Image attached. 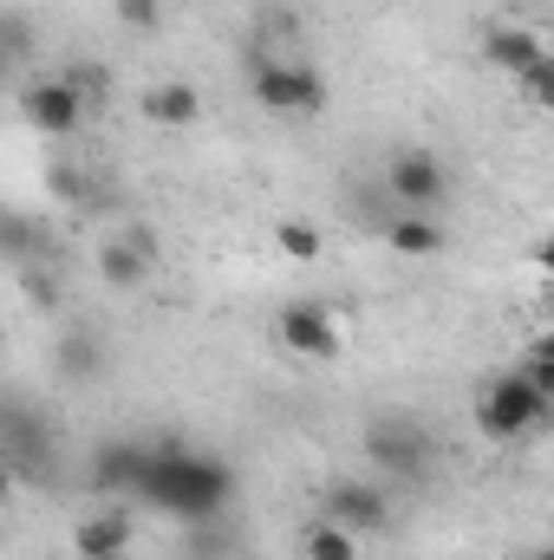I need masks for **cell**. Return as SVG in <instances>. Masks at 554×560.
Wrapping results in <instances>:
<instances>
[{
	"label": "cell",
	"instance_id": "8992f818",
	"mask_svg": "<svg viewBox=\"0 0 554 560\" xmlns=\"http://www.w3.org/2000/svg\"><path fill=\"white\" fill-rule=\"evenodd\" d=\"M385 189H392L399 209H424L430 215L450 196V163L437 150H424V143H405V150L385 156Z\"/></svg>",
	"mask_w": 554,
	"mask_h": 560
},
{
	"label": "cell",
	"instance_id": "ac0fdd59",
	"mask_svg": "<svg viewBox=\"0 0 554 560\" xmlns=\"http://www.w3.org/2000/svg\"><path fill=\"white\" fill-rule=\"evenodd\" d=\"M275 248L287 255V261H320V248H326V242H320V229H313V222H280Z\"/></svg>",
	"mask_w": 554,
	"mask_h": 560
},
{
	"label": "cell",
	"instance_id": "cb8c5ba5",
	"mask_svg": "<svg viewBox=\"0 0 554 560\" xmlns=\"http://www.w3.org/2000/svg\"><path fill=\"white\" fill-rule=\"evenodd\" d=\"M7 72H13V59H7V46H0V85H7Z\"/></svg>",
	"mask_w": 554,
	"mask_h": 560
},
{
	"label": "cell",
	"instance_id": "603a6c76",
	"mask_svg": "<svg viewBox=\"0 0 554 560\" xmlns=\"http://www.w3.org/2000/svg\"><path fill=\"white\" fill-rule=\"evenodd\" d=\"M13 489H20V482H13V469H7V463H0V509H7V502H13Z\"/></svg>",
	"mask_w": 554,
	"mask_h": 560
},
{
	"label": "cell",
	"instance_id": "277c9868",
	"mask_svg": "<svg viewBox=\"0 0 554 560\" xmlns=\"http://www.w3.org/2000/svg\"><path fill=\"white\" fill-rule=\"evenodd\" d=\"M549 423V398L522 378V372H496L489 385H483V398H476V430L489 436V443H516V436H529V430H542Z\"/></svg>",
	"mask_w": 554,
	"mask_h": 560
},
{
	"label": "cell",
	"instance_id": "44dd1931",
	"mask_svg": "<svg viewBox=\"0 0 554 560\" xmlns=\"http://www.w3.org/2000/svg\"><path fill=\"white\" fill-rule=\"evenodd\" d=\"M522 85H529V98H535V105H549V85H554V66H549V59H542V66H529V72H522Z\"/></svg>",
	"mask_w": 554,
	"mask_h": 560
},
{
	"label": "cell",
	"instance_id": "9a60e30c",
	"mask_svg": "<svg viewBox=\"0 0 554 560\" xmlns=\"http://www.w3.org/2000/svg\"><path fill=\"white\" fill-rule=\"evenodd\" d=\"M143 118H150V125H163V131H189V125L203 118V92H196V85H183V79L150 85V92H143Z\"/></svg>",
	"mask_w": 554,
	"mask_h": 560
},
{
	"label": "cell",
	"instance_id": "3957f363",
	"mask_svg": "<svg viewBox=\"0 0 554 560\" xmlns=\"http://www.w3.org/2000/svg\"><path fill=\"white\" fill-rule=\"evenodd\" d=\"M249 92H255V105L275 112V118H320V112H326V79H320L307 59H262V52H255Z\"/></svg>",
	"mask_w": 554,
	"mask_h": 560
},
{
	"label": "cell",
	"instance_id": "ba28073f",
	"mask_svg": "<svg viewBox=\"0 0 554 560\" xmlns=\"http://www.w3.org/2000/svg\"><path fill=\"white\" fill-rule=\"evenodd\" d=\"M20 118L33 131H46V138H72L85 125V92H72L66 79H33L20 92Z\"/></svg>",
	"mask_w": 554,
	"mask_h": 560
},
{
	"label": "cell",
	"instance_id": "5bb4252c",
	"mask_svg": "<svg viewBox=\"0 0 554 560\" xmlns=\"http://www.w3.org/2000/svg\"><path fill=\"white\" fill-rule=\"evenodd\" d=\"M385 242H392L399 255H412V261H430V255L450 248V229H443L437 215H424V209H399V215L385 222Z\"/></svg>",
	"mask_w": 554,
	"mask_h": 560
},
{
	"label": "cell",
	"instance_id": "d6986e66",
	"mask_svg": "<svg viewBox=\"0 0 554 560\" xmlns=\"http://www.w3.org/2000/svg\"><path fill=\"white\" fill-rule=\"evenodd\" d=\"M112 7H118V20L131 33H157L163 26V0H112Z\"/></svg>",
	"mask_w": 554,
	"mask_h": 560
},
{
	"label": "cell",
	"instance_id": "30bf717a",
	"mask_svg": "<svg viewBox=\"0 0 554 560\" xmlns=\"http://www.w3.org/2000/svg\"><path fill=\"white\" fill-rule=\"evenodd\" d=\"M131 469H138V436H105L85 456V489L92 495H131Z\"/></svg>",
	"mask_w": 554,
	"mask_h": 560
},
{
	"label": "cell",
	"instance_id": "8fae6325",
	"mask_svg": "<svg viewBox=\"0 0 554 560\" xmlns=\"http://www.w3.org/2000/svg\"><path fill=\"white\" fill-rule=\"evenodd\" d=\"M131 515L125 509H105V515H85L79 522V535H72V548H79V560H125L131 555Z\"/></svg>",
	"mask_w": 554,
	"mask_h": 560
},
{
	"label": "cell",
	"instance_id": "9c48e42d",
	"mask_svg": "<svg viewBox=\"0 0 554 560\" xmlns=\"http://www.w3.org/2000/svg\"><path fill=\"white\" fill-rule=\"evenodd\" d=\"M326 522H339L346 535H379L392 522L385 482H326Z\"/></svg>",
	"mask_w": 554,
	"mask_h": 560
},
{
	"label": "cell",
	"instance_id": "7a4b0ae2",
	"mask_svg": "<svg viewBox=\"0 0 554 560\" xmlns=\"http://www.w3.org/2000/svg\"><path fill=\"white\" fill-rule=\"evenodd\" d=\"M366 463L379 469L385 489H424L437 469V436L417 418H372L366 423Z\"/></svg>",
	"mask_w": 554,
	"mask_h": 560
},
{
	"label": "cell",
	"instance_id": "4fadbf2b",
	"mask_svg": "<svg viewBox=\"0 0 554 560\" xmlns=\"http://www.w3.org/2000/svg\"><path fill=\"white\" fill-rule=\"evenodd\" d=\"M53 365H59V378H66V385H99L112 359H105V339H99L92 326H79V332H59Z\"/></svg>",
	"mask_w": 554,
	"mask_h": 560
},
{
	"label": "cell",
	"instance_id": "5b68a950",
	"mask_svg": "<svg viewBox=\"0 0 554 560\" xmlns=\"http://www.w3.org/2000/svg\"><path fill=\"white\" fill-rule=\"evenodd\" d=\"M0 463L13 482H53V423L33 405H0Z\"/></svg>",
	"mask_w": 554,
	"mask_h": 560
},
{
	"label": "cell",
	"instance_id": "ffe728a7",
	"mask_svg": "<svg viewBox=\"0 0 554 560\" xmlns=\"http://www.w3.org/2000/svg\"><path fill=\"white\" fill-rule=\"evenodd\" d=\"M522 378H529V385H535L542 398H554V352H549V339H542V346H535V352L522 359Z\"/></svg>",
	"mask_w": 554,
	"mask_h": 560
},
{
	"label": "cell",
	"instance_id": "6da1fadb",
	"mask_svg": "<svg viewBox=\"0 0 554 560\" xmlns=\"http://www.w3.org/2000/svg\"><path fill=\"white\" fill-rule=\"evenodd\" d=\"M131 495L143 509H163V515L203 528L235 502V469L216 450H196V443H176V436H150V443L138 436Z\"/></svg>",
	"mask_w": 554,
	"mask_h": 560
},
{
	"label": "cell",
	"instance_id": "52a82bcc",
	"mask_svg": "<svg viewBox=\"0 0 554 560\" xmlns=\"http://www.w3.org/2000/svg\"><path fill=\"white\" fill-rule=\"evenodd\" d=\"M275 326H280V346L300 352V359H339V346H346L333 306H320V300H287Z\"/></svg>",
	"mask_w": 554,
	"mask_h": 560
},
{
	"label": "cell",
	"instance_id": "7402d4cb",
	"mask_svg": "<svg viewBox=\"0 0 554 560\" xmlns=\"http://www.w3.org/2000/svg\"><path fill=\"white\" fill-rule=\"evenodd\" d=\"M118 242H131V248H138V255H143V261H150V268H157V255H163V248H157V235H150L143 222H131V229H125Z\"/></svg>",
	"mask_w": 554,
	"mask_h": 560
},
{
	"label": "cell",
	"instance_id": "d4e9b609",
	"mask_svg": "<svg viewBox=\"0 0 554 560\" xmlns=\"http://www.w3.org/2000/svg\"><path fill=\"white\" fill-rule=\"evenodd\" d=\"M529 560H549V548H535V555H529Z\"/></svg>",
	"mask_w": 554,
	"mask_h": 560
},
{
	"label": "cell",
	"instance_id": "e0dca14e",
	"mask_svg": "<svg viewBox=\"0 0 554 560\" xmlns=\"http://www.w3.org/2000/svg\"><path fill=\"white\" fill-rule=\"evenodd\" d=\"M300 555H307V560H359V535H346L339 522H326V515H320V522L300 535Z\"/></svg>",
	"mask_w": 554,
	"mask_h": 560
},
{
	"label": "cell",
	"instance_id": "7c38bea8",
	"mask_svg": "<svg viewBox=\"0 0 554 560\" xmlns=\"http://www.w3.org/2000/svg\"><path fill=\"white\" fill-rule=\"evenodd\" d=\"M483 59H489L496 72L522 79L529 66H542V59H549V46H542L529 26H489V33H483Z\"/></svg>",
	"mask_w": 554,
	"mask_h": 560
},
{
	"label": "cell",
	"instance_id": "2e32d148",
	"mask_svg": "<svg viewBox=\"0 0 554 560\" xmlns=\"http://www.w3.org/2000/svg\"><path fill=\"white\" fill-rule=\"evenodd\" d=\"M150 275H157V268L143 261L138 248H131V242H105V248H99V280H105V287L131 293V287H143Z\"/></svg>",
	"mask_w": 554,
	"mask_h": 560
}]
</instances>
